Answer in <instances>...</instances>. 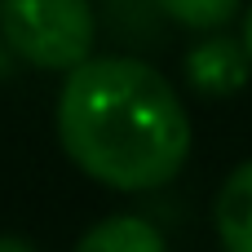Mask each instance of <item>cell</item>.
I'll use <instances>...</instances> for the list:
<instances>
[{"label":"cell","mask_w":252,"mask_h":252,"mask_svg":"<svg viewBox=\"0 0 252 252\" xmlns=\"http://www.w3.org/2000/svg\"><path fill=\"white\" fill-rule=\"evenodd\" d=\"M248 49L244 40H230V35H204L186 53V84L199 97H235L248 84Z\"/></svg>","instance_id":"cell-3"},{"label":"cell","mask_w":252,"mask_h":252,"mask_svg":"<svg viewBox=\"0 0 252 252\" xmlns=\"http://www.w3.org/2000/svg\"><path fill=\"white\" fill-rule=\"evenodd\" d=\"M213 221L226 252H252V159L226 173L213 204Z\"/></svg>","instance_id":"cell-4"},{"label":"cell","mask_w":252,"mask_h":252,"mask_svg":"<svg viewBox=\"0 0 252 252\" xmlns=\"http://www.w3.org/2000/svg\"><path fill=\"white\" fill-rule=\"evenodd\" d=\"M177 27H190V31H221L239 9H244V0H155Z\"/></svg>","instance_id":"cell-6"},{"label":"cell","mask_w":252,"mask_h":252,"mask_svg":"<svg viewBox=\"0 0 252 252\" xmlns=\"http://www.w3.org/2000/svg\"><path fill=\"white\" fill-rule=\"evenodd\" d=\"M0 252H35L27 239H18V235H0Z\"/></svg>","instance_id":"cell-7"},{"label":"cell","mask_w":252,"mask_h":252,"mask_svg":"<svg viewBox=\"0 0 252 252\" xmlns=\"http://www.w3.org/2000/svg\"><path fill=\"white\" fill-rule=\"evenodd\" d=\"M75 252H168L164 235L146 221V217H133V213H120V217H106L97 221Z\"/></svg>","instance_id":"cell-5"},{"label":"cell","mask_w":252,"mask_h":252,"mask_svg":"<svg viewBox=\"0 0 252 252\" xmlns=\"http://www.w3.org/2000/svg\"><path fill=\"white\" fill-rule=\"evenodd\" d=\"M244 49H248V62H252V0H248V13H244Z\"/></svg>","instance_id":"cell-8"},{"label":"cell","mask_w":252,"mask_h":252,"mask_svg":"<svg viewBox=\"0 0 252 252\" xmlns=\"http://www.w3.org/2000/svg\"><path fill=\"white\" fill-rule=\"evenodd\" d=\"M58 142L84 177L111 190H155L190 155V115L155 66L106 53L62 80Z\"/></svg>","instance_id":"cell-1"},{"label":"cell","mask_w":252,"mask_h":252,"mask_svg":"<svg viewBox=\"0 0 252 252\" xmlns=\"http://www.w3.org/2000/svg\"><path fill=\"white\" fill-rule=\"evenodd\" d=\"M4 44L40 71H80L93 58L97 18L89 0H0Z\"/></svg>","instance_id":"cell-2"}]
</instances>
